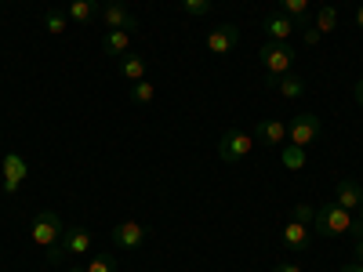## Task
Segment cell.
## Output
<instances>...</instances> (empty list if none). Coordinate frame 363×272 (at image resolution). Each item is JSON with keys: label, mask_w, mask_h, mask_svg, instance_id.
I'll return each mask as SVG.
<instances>
[{"label": "cell", "mask_w": 363, "mask_h": 272, "mask_svg": "<svg viewBox=\"0 0 363 272\" xmlns=\"http://www.w3.org/2000/svg\"><path fill=\"white\" fill-rule=\"evenodd\" d=\"M272 272H301V268H298V265H291V261H280V265L272 268Z\"/></svg>", "instance_id": "cell-28"}, {"label": "cell", "mask_w": 363, "mask_h": 272, "mask_svg": "<svg viewBox=\"0 0 363 272\" xmlns=\"http://www.w3.org/2000/svg\"><path fill=\"white\" fill-rule=\"evenodd\" d=\"M352 218H356V215H349L345 207H338L335 200H327L323 207H316L313 229H316L320 236H349V229H352Z\"/></svg>", "instance_id": "cell-1"}, {"label": "cell", "mask_w": 363, "mask_h": 272, "mask_svg": "<svg viewBox=\"0 0 363 272\" xmlns=\"http://www.w3.org/2000/svg\"><path fill=\"white\" fill-rule=\"evenodd\" d=\"M309 239H313V232H309L306 222H294V218H291V222L284 225V247H287V251H298V254H301V251L309 247Z\"/></svg>", "instance_id": "cell-14"}, {"label": "cell", "mask_w": 363, "mask_h": 272, "mask_svg": "<svg viewBox=\"0 0 363 272\" xmlns=\"http://www.w3.org/2000/svg\"><path fill=\"white\" fill-rule=\"evenodd\" d=\"M116 62H120V76H124L128 84H138V80H145V58H142V55L128 51L124 58H116Z\"/></svg>", "instance_id": "cell-15"}, {"label": "cell", "mask_w": 363, "mask_h": 272, "mask_svg": "<svg viewBox=\"0 0 363 272\" xmlns=\"http://www.w3.org/2000/svg\"><path fill=\"white\" fill-rule=\"evenodd\" d=\"M58 244L66 247V254H87L95 239H91V232H87L84 225H69V229L62 232V239H58Z\"/></svg>", "instance_id": "cell-13"}, {"label": "cell", "mask_w": 363, "mask_h": 272, "mask_svg": "<svg viewBox=\"0 0 363 272\" xmlns=\"http://www.w3.org/2000/svg\"><path fill=\"white\" fill-rule=\"evenodd\" d=\"M280 164L287 167V171H301V167H306V149H301V145H280Z\"/></svg>", "instance_id": "cell-19"}, {"label": "cell", "mask_w": 363, "mask_h": 272, "mask_svg": "<svg viewBox=\"0 0 363 272\" xmlns=\"http://www.w3.org/2000/svg\"><path fill=\"white\" fill-rule=\"evenodd\" d=\"M255 142H265L269 149H280V145H287V124L284 120H262V124L255 128Z\"/></svg>", "instance_id": "cell-11"}, {"label": "cell", "mask_w": 363, "mask_h": 272, "mask_svg": "<svg viewBox=\"0 0 363 272\" xmlns=\"http://www.w3.org/2000/svg\"><path fill=\"white\" fill-rule=\"evenodd\" d=\"M356 26L363 29V4H359V11H356Z\"/></svg>", "instance_id": "cell-32"}, {"label": "cell", "mask_w": 363, "mask_h": 272, "mask_svg": "<svg viewBox=\"0 0 363 272\" xmlns=\"http://www.w3.org/2000/svg\"><path fill=\"white\" fill-rule=\"evenodd\" d=\"M291 218H294V222H306V225H313V218H316V210H313L309 203H294V210H291Z\"/></svg>", "instance_id": "cell-25"}, {"label": "cell", "mask_w": 363, "mask_h": 272, "mask_svg": "<svg viewBox=\"0 0 363 272\" xmlns=\"http://www.w3.org/2000/svg\"><path fill=\"white\" fill-rule=\"evenodd\" d=\"M99 18H102L106 29H124V33H131V29L138 26V18H135L124 4H120V0H106L102 11H99Z\"/></svg>", "instance_id": "cell-6"}, {"label": "cell", "mask_w": 363, "mask_h": 272, "mask_svg": "<svg viewBox=\"0 0 363 272\" xmlns=\"http://www.w3.org/2000/svg\"><path fill=\"white\" fill-rule=\"evenodd\" d=\"M262 29H265V37H269V40H284V44H287V40L294 37L298 22H294L291 15H284V11H272V15H265Z\"/></svg>", "instance_id": "cell-9"}, {"label": "cell", "mask_w": 363, "mask_h": 272, "mask_svg": "<svg viewBox=\"0 0 363 272\" xmlns=\"http://www.w3.org/2000/svg\"><path fill=\"white\" fill-rule=\"evenodd\" d=\"M272 87H277L280 91V95L284 98H301V95H306V80H301V76H294V73H284V76H277V80H269Z\"/></svg>", "instance_id": "cell-17"}, {"label": "cell", "mask_w": 363, "mask_h": 272, "mask_svg": "<svg viewBox=\"0 0 363 272\" xmlns=\"http://www.w3.org/2000/svg\"><path fill=\"white\" fill-rule=\"evenodd\" d=\"M301 37H306V44H309V47H316V44L323 40V37H320V29H316V26H306V33H301Z\"/></svg>", "instance_id": "cell-27"}, {"label": "cell", "mask_w": 363, "mask_h": 272, "mask_svg": "<svg viewBox=\"0 0 363 272\" xmlns=\"http://www.w3.org/2000/svg\"><path fill=\"white\" fill-rule=\"evenodd\" d=\"M26 174H29L26 160H22L18 153H8V157H4V193H8V196H15V193L22 189Z\"/></svg>", "instance_id": "cell-10"}, {"label": "cell", "mask_w": 363, "mask_h": 272, "mask_svg": "<svg viewBox=\"0 0 363 272\" xmlns=\"http://www.w3.org/2000/svg\"><path fill=\"white\" fill-rule=\"evenodd\" d=\"M356 106H363V76L356 80Z\"/></svg>", "instance_id": "cell-30"}, {"label": "cell", "mask_w": 363, "mask_h": 272, "mask_svg": "<svg viewBox=\"0 0 363 272\" xmlns=\"http://www.w3.org/2000/svg\"><path fill=\"white\" fill-rule=\"evenodd\" d=\"M323 124H320V116L316 113H298L291 124H287V142L291 145H301V149H309L316 138H320Z\"/></svg>", "instance_id": "cell-4"}, {"label": "cell", "mask_w": 363, "mask_h": 272, "mask_svg": "<svg viewBox=\"0 0 363 272\" xmlns=\"http://www.w3.org/2000/svg\"><path fill=\"white\" fill-rule=\"evenodd\" d=\"M356 222L363 225V203H359V210H356Z\"/></svg>", "instance_id": "cell-33"}, {"label": "cell", "mask_w": 363, "mask_h": 272, "mask_svg": "<svg viewBox=\"0 0 363 272\" xmlns=\"http://www.w3.org/2000/svg\"><path fill=\"white\" fill-rule=\"evenodd\" d=\"M66 26H69V15H66V11L51 8V11L44 15V29H48L51 37H62V33H66Z\"/></svg>", "instance_id": "cell-22"}, {"label": "cell", "mask_w": 363, "mask_h": 272, "mask_svg": "<svg viewBox=\"0 0 363 272\" xmlns=\"http://www.w3.org/2000/svg\"><path fill=\"white\" fill-rule=\"evenodd\" d=\"M145 244V229L138 225V222H120V225H113V247H120V251H138Z\"/></svg>", "instance_id": "cell-8"}, {"label": "cell", "mask_w": 363, "mask_h": 272, "mask_svg": "<svg viewBox=\"0 0 363 272\" xmlns=\"http://www.w3.org/2000/svg\"><path fill=\"white\" fill-rule=\"evenodd\" d=\"M99 4L95 0H69V8H66V15H69V22H80V26H91L99 18Z\"/></svg>", "instance_id": "cell-16"}, {"label": "cell", "mask_w": 363, "mask_h": 272, "mask_svg": "<svg viewBox=\"0 0 363 272\" xmlns=\"http://www.w3.org/2000/svg\"><path fill=\"white\" fill-rule=\"evenodd\" d=\"M335 203H338V207H345L349 215H356L359 203H363V186H359V181H352V178L338 181V189H335Z\"/></svg>", "instance_id": "cell-12"}, {"label": "cell", "mask_w": 363, "mask_h": 272, "mask_svg": "<svg viewBox=\"0 0 363 272\" xmlns=\"http://www.w3.org/2000/svg\"><path fill=\"white\" fill-rule=\"evenodd\" d=\"M356 261H363V236L356 239Z\"/></svg>", "instance_id": "cell-31"}, {"label": "cell", "mask_w": 363, "mask_h": 272, "mask_svg": "<svg viewBox=\"0 0 363 272\" xmlns=\"http://www.w3.org/2000/svg\"><path fill=\"white\" fill-rule=\"evenodd\" d=\"M153 95H157V91H153V84H149V80L131 84V98H135L138 106H149V102H153Z\"/></svg>", "instance_id": "cell-23"}, {"label": "cell", "mask_w": 363, "mask_h": 272, "mask_svg": "<svg viewBox=\"0 0 363 272\" xmlns=\"http://www.w3.org/2000/svg\"><path fill=\"white\" fill-rule=\"evenodd\" d=\"M0 4H4V0H0Z\"/></svg>", "instance_id": "cell-35"}, {"label": "cell", "mask_w": 363, "mask_h": 272, "mask_svg": "<svg viewBox=\"0 0 363 272\" xmlns=\"http://www.w3.org/2000/svg\"><path fill=\"white\" fill-rule=\"evenodd\" d=\"M203 44H207L211 55H233L236 44H240V29H236V26H215V29L207 33Z\"/></svg>", "instance_id": "cell-7"}, {"label": "cell", "mask_w": 363, "mask_h": 272, "mask_svg": "<svg viewBox=\"0 0 363 272\" xmlns=\"http://www.w3.org/2000/svg\"><path fill=\"white\" fill-rule=\"evenodd\" d=\"M313 26L320 29V37H327V33H335V29H338V8H330V4H323V8L316 11Z\"/></svg>", "instance_id": "cell-20"}, {"label": "cell", "mask_w": 363, "mask_h": 272, "mask_svg": "<svg viewBox=\"0 0 363 272\" xmlns=\"http://www.w3.org/2000/svg\"><path fill=\"white\" fill-rule=\"evenodd\" d=\"M128 51H131V33H124V29H109L106 33V55L124 58Z\"/></svg>", "instance_id": "cell-18"}, {"label": "cell", "mask_w": 363, "mask_h": 272, "mask_svg": "<svg viewBox=\"0 0 363 272\" xmlns=\"http://www.w3.org/2000/svg\"><path fill=\"white\" fill-rule=\"evenodd\" d=\"M87 272H116V265L109 258H95V261L87 265Z\"/></svg>", "instance_id": "cell-26"}, {"label": "cell", "mask_w": 363, "mask_h": 272, "mask_svg": "<svg viewBox=\"0 0 363 272\" xmlns=\"http://www.w3.org/2000/svg\"><path fill=\"white\" fill-rule=\"evenodd\" d=\"M280 11L291 15L298 26H306L309 22V0H280Z\"/></svg>", "instance_id": "cell-21"}, {"label": "cell", "mask_w": 363, "mask_h": 272, "mask_svg": "<svg viewBox=\"0 0 363 272\" xmlns=\"http://www.w3.org/2000/svg\"><path fill=\"white\" fill-rule=\"evenodd\" d=\"M342 272H363V261H349V265H342Z\"/></svg>", "instance_id": "cell-29"}, {"label": "cell", "mask_w": 363, "mask_h": 272, "mask_svg": "<svg viewBox=\"0 0 363 272\" xmlns=\"http://www.w3.org/2000/svg\"><path fill=\"white\" fill-rule=\"evenodd\" d=\"M62 232H66V225H62V218H58L55 210H40V215L33 218V229H29V236H33L37 247H55L58 239H62Z\"/></svg>", "instance_id": "cell-3"}, {"label": "cell", "mask_w": 363, "mask_h": 272, "mask_svg": "<svg viewBox=\"0 0 363 272\" xmlns=\"http://www.w3.org/2000/svg\"><path fill=\"white\" fill-rule=\"evenodd\" d=\"M182 8H186V15H193V18H207L211 0H182Z\"/></svg>", "instance_id": "cell-24"}, {"label": "cell", "mask_w": 363, "mask_h": 272, "mask_svg": "<svg viewBox=\"0 0 363 272\" xmlns=\"http://www.w3.org/2000/svg\"><path fill=\"white\" fill-rule=\"evenodd\" d=\"M251 149H255V135H247V131H225V135L218 138V157H222L225 164L247 160Z\"/></svg>", "instance_id": "cell-5"}, {"label": "cell", "mask_w": 363, "mask_h": 272, "mask_svg": "<svg viewBox=\"0 0 363 272\" xmlns=\"http://www.w3.org/2000/svg\"><path fill=\"white\" fill-rule=\"evenodd\" d=\"M66 272H87V268H66Z\"/></svg>", "instance_id": "cell-34"}, {"label": "cell", "mask_w": 363, "mask_h": 272, "mask_svg": "<svg viewBox=\"0 0 363 272\" xmlns=\"http://www.w3.org/2000/svg\"><path fill=\"white\" fill-rule=\"evenodd\" d=\"M258 62H262V69H265L269 76H284V73H291V66H294V47L284 44V40H269V44H262V51H258Z\"/></svg>", "instance_id": "cell-2"}]
</instances>
